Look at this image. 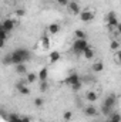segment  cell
Masks as SVG:
<instances>
[{
  "mask_svg": "<svg viewBox=\"0 0 121 122\" xmlns=\"http://www.w3.org/2000/svg\"><path fill=\"white\" fill-rule=\"evenodd\" d=\"M118 48H120V43H118L117 40H113V41L110 43V50H113V51H118Z\"/></svg>",
  "mask_w": 121,
  "mask_h": 122,
  "instance_id": "obj_24",
  "label": "cell"
},
{
  "mask_svg": "<svg viewBox=\"0 0 121 122\" xmlns=\"http://www.w3.org/2000/svg\"><path fill=\"white\" fill-rule=\"evenodd\" d=\"M14 27H16V21L11 20V19H6V20H3V21H1V26H0V29L9 31V33H11V31L14 30Z\"/></svg>",
  "mask_w": 121,
  "mask_h": 122,
  "instance_id": "obj_3",
  "label": "cell"
},
{
  "mask_svg": "<svg viewBox=\"0 0 121 122\" xmlns=\"http://www.w3.org/2000/svg\"><path fill=\"white\" fill-rule=\"evenodd\" d=\"M22 122H31L30 117H27V115H24V117H22Z\"/></svg>",
  "mask_w": 121,
  "mask_h": 122,
  "instance_id": "obj_32",
  "label": "cell"
},
{
  "mask_svg": "<svg viewBox=\"0 0 121 122\" xmlns=\"http://www.w3.org/2000/svg\"><path fill=\"white\" fill-rule=\"evenodd\" d=\"M90 47L88 41L84 38V40H80V38H76V41L73 43V53L76 56H83L86 53V50Z\"/></svg>",
  "mask_w": 121,
  "mask_h": 122,
  "instance_id": "obj_1",
  "label": "cell"
},
{
  "mask_svg": "<svg viewBox=\"0 0 121 122\" xmlns=\"http://www.w3.org/2000/svg\"><path fill=\"white\" fill-rule=\"evenodd\" d=\"M84 114L87 115V117H95L97 115V108L90 104V105H87V107H84Z\"/></svg>",
  "mask_w": 121,
  "mask_h": 122,
  "instance_id": "obj_10",
  "label": "cell"
},
{
  "mask_svg": "<svg viewBox=\"0 0 121 122\" xmlns=\"http://www.w3.org/2000/svg\"><path fill=\"white\" fill-rule=\"evenodd\" d=\"M110 119L114 121V122H121V115L117 114V112H113V114L110 115Z\"/></svg>",
  "mask_w": 121,
  "mask_h": 122,
  "instance_id": "obj_26",
  "label": "cell"
},
{
  "mask_svg": "<svg viewBox=\"0 0 121 122\" xmlns=\"http://www.w3.org/2000/svg\"><path fill=\"white\" fill-rule=\"evenodd\" d=\"M108 122H114V121H111V119H108Z\"/></svg>",
  "mask_w": 121,
  "mask_h": 122,
  "instance_id": "obj_35",
  "label": "cell"
},
{
  "mask_svg": "<svg viewBox=\"0 0 121 122\" xmlns=\"http://www.w3.org/2000/svg\"><path fill=\"white\" fill-rule=\"evenodd\" d=\"M83 56H84L86 60H93V58H94V50H93V47H88Z\"/></svg>",
  "mask_w": 121,
  "mask_h": 122,
  "instance_id": "obj_19",
  "label": "cell"
},
{
  "mask_svg": "<svg viewBox=\"0 0 121 122\" xmlns=\"http://www.w3.org/2000/svg\"><path fill=\"white\" fill-rule=\"evenodd\" d=\"M37 80H38V74H36V72H29V74H27L26 81H27L29 84H34Z\"/></svg>",
  "mask_w": 121,
  "mask_h": 122,
  "instance_id": "obj_17",
  "label": "cell"
},
{
  "mask_svg": "<svg viewBox=\"0 0 121 122\" xmlns=\"http://www.w3.org/2000/svg\"><path fill=\"white\" fill-rule=\"evenodd\" d=\"M80 20L83 21V23H88V21H93L94 20V13L90 11V10H84V11H81L80 13Z\"/></svg>",
  "mask_w": 121,
  "mask_h": 122,
  "instance_id": "obj_7",
  "label": "cell"
},
{
  "mask_svg": "<svg viewBox=\"0 0 121 122\" xmlns=\"http://www.w3.org/2000/svg\"><path fill=\"white\" fill-rule=\"evenodd\" d=\"M116 102H117V95L116 94H110V95L105 97V99L103 102V107H107V108L113 109V107L116 105Z\"/></svg>",
  "mask_w": 121,
  "mask_h": 122,
  "instance_id": "obj_4",
  "label": "cell"
},
{
  "mask_svg": "<svg viewBox=\"0 0 121 122\" xmlns=\"http://www.w3.org/2000/svg\"><path fill=\"white\" fill-rule=\"evenodd\" d=\"M78 81H81V80H80V75H78L77 72H71L63 82H64L66 85H70V87H71V85H74V84L78 82Z\"/></svg>",
  "mask_w": 121,
  "mask_h": 122,
  "instance_id": "obj_6",
  "label": "cell"
},
{
  "mask_svg": "<svg viewBox=\"0 0 121 122\" xmlns=\"http://www.w3.org/2000/svg\"><path fill=\"white\" fill-rule=\"evenodd\" d=\"M7 121L9 122H22V117L17 115V114H10L7 117Z\"/></svg>",
  "mask_w": 121,
  "mask_h": 122,
  "instance_id": "obj_20",
  "label": "cell"
},
{
  "mask_svg": "<svg viewBox=\"0 0 121 122\" xmlns=\"http://www.w3.org/2000/svg\"><path fill=\"white\" fill-rule=\"evenodd\" d=\"M16 51L23 57V60H24V62H27V61H30L31 60V53H30V50H27V48H16Z\"/></svg>",
  "mask_w": 121,
  "mask_h": 122,
  "instance_id": "obj_9",
  "label": "cell"
},
{
  "mask_svg": "<svg viewBox=\"0 0 121 122\" xmlns=\"http://www.w3.org/2000/svg\"><path fill=\"white\" fill-rule=\"evenodd\" d=\"M41 47L44 50L50 48V38H49V36H41Z\"/></svg>",
  "mask_w": 121,
  "mask_h": 122,
  "instance_id": "obj_18",
  "label": "cell"
},
{
  "mask_svg": "<svg viewBox=\"0 0 121 122\" xmlns=\"http://www.w3.org/2000/svg\"><path fill=\"white\" fill-rule=\"evenodd\" d=\"M81 87H83V84H81V81H78V82H76L74 85H71V90H73L74 92H77V91L81 90Z\"/></svg>",
  "mask_w": 121,
  "mask_h": 122,
  "instance_id": "obj_28",
  "label": "cell"
},
{
  "mask_svg": "<svg viewBox=\"0 0 121 122\" xmlns=\"http://www.w3.org/2000/svg\"><path fill=\"white\" fill-rule=\"evenodd\" d=\"M86 99L93 104V102H95V101L98 99V94H97L95 91H88L87 94H86Z\"/></svg>",
  "mask_w": 121,
  "mask_h": 122,
  "instance_id": "obj_13",
  "label": "cell"
},
{
  "mask_svg": "<svg viewBox=\"0 0 121 122\" xmlns=\"http://www.w3.org/2000/svg\"><path fill=\"white\" fill-rule=\"evenodd\" d=\"M56 1H57L60 6H67V4L70 3V0H56Z\"/></svg>",
  "mask_w": 121,
  "mask_h": 122,
  "instance_id": "obj_31",
  "label": "cell"
},
{
  "mask_svg": "<svg viewBox=\"0 0 121 122\" xmlns=\"http://www.w3.org/2000/svg\"><path fill=\"white\" fill-rule=\"evenodd\" d=\"M91 70H93V72H101V71L104 70V64H103V61H97V62H94V64L91 65Z\"/></svg>",
  "mask_w": 121,
  "mask_h": 122,
  "instance_id": "obj_14",
  "label": "cell"
},
{
  "mask_svg": "<svg viewBox=\"0 0 121 122\" xmlns=\"http://www.w3.org/2000/svg\"><path fill=\"white\" fill-rule=\"evenodd\" d=\"M60 30H61V27H60L59 23H51V24L49 26V33H50V34H57Z\"/></svg>",
  "mask_w": 121,
  "mask_h": 122,
  "instance_id": "obj_15",
  "label": "cell"
},
{
  "mask_svg": "<svg viewBox=\"0 0 121 122\" xmlns=\"http://www.w3.org/2000/svg\"><path fill=\"white\" fill-rule=\"evenodd\" d=\"M37 74H38V80L40 81H47V78H49V68L47 67H43Z\"/></svg>",
  "mask_w": 121,
  "mask_h": 122,
  "instance_id": "obj_12",
  "label": "cell"
},
{
  "mask_svg": "<svg viewBox=\"0 0 121 122\" xmlns=\"http://www.w3.org/2000/svg\"><path fill=\"white\" fill-rule=\"evenodd\" d=\"M50 62L51 64H56L57 61H60V58H61V54L59 53V51H53V53H50Z\"/></svg>",
  "mask_w": 121,
  "mask_h": 122,
  "instance_id": "obj_16",
  "label": "cell"
},
{
  "mask_svg": "<svg viewBox=\"0 0 121 122\" xmlns=\"http://www.w3.org/2000/svg\"><path fill=\"white\" fill-rule=\"evenodd\" d=\"M14 14H16V16H17V17H23V16H24V14H26V11H24V10H23V9H20V10H17V11H16V13H14Z\"/></svg>",
  "mask_w": 121,
  "mask_h": 122,
  "instance_id": "obj_30",
  "label": "cell"
},
{
  "mask_svg": "<svg viewBox=\"0 0 121 122\" xmlns=\"http://www.w3.org/2000/svg\"><path fill=\"white\" fill-rule=\"evenodd\" d=\"M105 23H107V27H108V30L113 31L114 29H117L118 27V20H117V14L114 13V11H108L107 14H105Z\"/></svg>",
  "mask_w": 121,
  "mask_h": 122,
  "instance_id": "obj_2",
  "label": "cell"
},
{
  "mask_svg": "<svg viewBox=\"0 0 121 122\" xmlns=\"http://www.w3.org/2000/svg\"><path fill=\"white\" fill-rule=\"evenodd\" d=\"M0 34H1V46H4V43H6L7 38H9V31L0 29Z\"/></svg>",
  "mask_w": 121,
  "mask_h": 122,
  "instance_id": "obj_23",
  "label": "cell"
},
{
  "mask_svg": "<svg viewBox=\"0 0 121 122\" xmlns=\"http://www.w3.org/2000/svg\"><path fill=\"white\" fill-rule=\"evenodd\" d=\"M14 70L19 75H27L29 71H27V65L26 64H19V65H14Z\"/></svg>",
  "mask_w": 121,
  "mask_h": 122,
  "instance_id": "obj_11",
  "label": "cell"
},
{
  "mask_svg": "<svg viewBox=\"0 0 121 122\" xmlns=\"http://www.w3.org/2000/svg\"><path fill=\"white\" fill-rule=\"evenodd\" d=\"M117 31H118V33H120V34H121V23H120V24H118V27H117Z\"/></svg>",
  "mask_w": 121,
  "mask_h": 122,
  "instance_id": "obj_34",
  "label": "cell"
},
{
  "mask_svg": "<svg viewBox=\"0 0 121 122\" xmlns=\"http://www.w3.org/2000/svg\"><path fill=\"white\" fill-rule=\"evenodd\" d=\"M16 90L20 92L22 95H24V97L30 95V90H29V87L26 85L24 81H17V82H16Z\"/></svg>",
  "mask_w": 121,
  "mask_h": 122,
  "instance_id": "obj_5",
  "label": "cell"
},
{
  "mask_svg": "<svg viewBox=\"0 0 121 122\" xmlns=\"http://www.w3.org/2000/svg\"><path fill=\"white\" fill-rule=\"evenodd\" d=\"M3 64H4V65L11 64V54H7L6 57H3Z\"/></svg>",
  "mask_w": 121,
  "mask_h": 122,
  "instance_id": "obj_29",
  "label": "cell"
},
{
  "mask_svg": "<svg viewBox=\"0 0 121 122\" xmlns=\"http://www.w3.org/2000/svg\"><path fill=\"white\" fill-rule=\"evenodd\" d=\"M116 57H117V60H118V62L121 64V50H118V51H117V54H116Z\"/></svg>",
  "mask_w": 121,
  "mask_h": 122,
  "instance_id": "obj_33",
  "label": "cell"
},
{
  "mask_svg": "<svg viewBox=\"0 0 121 122\" xmlns=\"http://www.w3.org/2000/svg\"><path fill=\"white\" fill-rule=\"evenodd\" d=\"M71 118H73V112H71V111H66V112L63 114V119L66 122L71 121Z\"/></svg>",
  "mask_w": 121,
  "mask_h": 122,
  "instance_id": "obj_25",
  "label": "cell"
},
{
  "mask_svg": "<svg viewBox=\"0 0 121 122\" xmlns=\"http://www.w3.org/2000/svg\"><path fill=\"white\" fill-rule=\"evenodd\" d=\"M47 90H49L47 81H40V92H46Z\"/></svg>",
  "mask_w": 121,
  "mask_h": 122,
  "instance_id": "obj_27",
  "label": "cell"
},
{
  "mask_svg": "<svg viewBox=\"0 0 121 122\" xmlns=\"http://www.w3.org/2000/svg\"><path fill=\"white\" fill-rule=\"evenodd\" d=\"M67 7H68V10L73 13V14H80L81 11H80V4L76 1V0H70V3L67 4Z\"/></svg>",
  "mask_w": 121,
  "mask_h": 122,
  "instance_id": "obj_8",
  "label": "cell"
},
{
  "mask_svg": "<svg viewBox=\"0 0 121 122\" xmlns=\"http://www.w3.org/2000/svg\"><path fill=\"white\" fill-rule=\"evenodd\" d=\"M34 107L36 108H43V105H44V99L41 98V97H37V98H34Z\"/></svg>",
  "mask_w": 121,
  "mask_h": 122,
  "instance_id": "obj_22",
  "label": "cell"
},
{
  "mask_svg": "<svg viewBox=\"0 0 121 122\" xmlns=\"http://www.w3.org/2000/svg\"><path fill=\"white\" fill-rule=\"evenodd\" d=\"M74 37H76V38H80V40H84V38H87V34H86L83 30L78 29V30L74 31Z\"/></svg>",
  "mask_w": 121,
  "mask_h": 122,
  "instance_id": "obj_21",
  "label": "cell"
}]
</instances>
